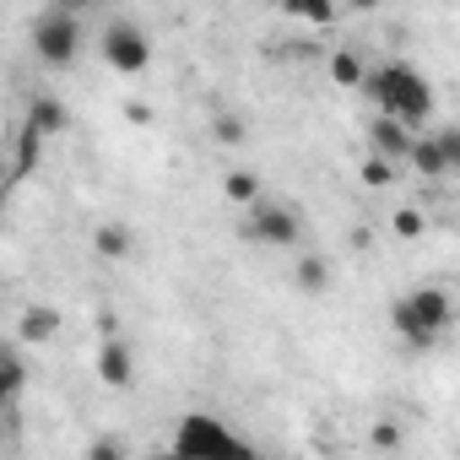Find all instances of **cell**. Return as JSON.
I'll list each match as a JSON object with an SVG mask.
<instances>
[{
    "label": "cell",
    "instance_id": "obj_26",
    "mask_svg": "<svg viewBox=\"0 0 460 460\" xmlns=\"http://www.w3.org/2000/svg\"><path fill=\"white\" fill-rule=\"evenodd\" d=\"M55 6H66V12H76V17H87L93 6H103V0H55Z\"/></svg>",
    "mask_w": 460,
    "mask_h": 460
},
{
    "label": "cell",
    "instance_id": "obj_19",
    "mask_svg": "<svg viewBox=\"0 0 460 460\" xmlns=\"http://www.w3.org/2000/svg\"><path fill=\"white\" fill-rule=\"evenodd\" d=\"M244 136H250V125H244L239 114H211V141H217V146H239Z\"/></svg>",
    "mask_w": 460,
    "mask_h": 460
},
{
    "label": "cell",
    "instance_id": "obj_3",
    "mask_svg": "<svg viewBox=\"0 0 460 460\" xmlns=\"http://www.w3.org/2000/svg\"><path fill=\"white\" fill-rule=\"evenodd\" d=\"M244 211H250V217H244L239 234H244L250 244H266V250H298V239H304V217H298L293 206L261 195V200H250Z\"/></svg>",
    "mask_w": 460,
    "mask_h": 460
},
{
    "label": "cell",
    "instance_id": "obj_28",
    "mask_svg": "<svg viewBox=\"0 0 460 460\" xmlns=\"http://www.w3.org/2000/svg\"><path fill=\"white\" fill-rule=\"evenodd\" d=\"M277 6H282V12H288V6H293V0H277Z\"/></svg>",
    "mask_w": 460,
    "mask_h": 460
},
{
    "label": "cell",
    "instance_id": "obj_1",
    "mask_svg": "<svg viewBox=\"0 0 460 460\" xmlns=\"http://www.w3.org/2000/svg\"><path fill=\"white\" fill-rule=\"evenodd\" d=\"M363 93L374 98V109L406 119L411 130H422V125L433 119V87H428V82L417 76V66H406V60H385V66H374L368 82H363Z\"/></svg>",
    "mask_w": 460,
    "mask_h": 460
},
{
    "label": "cell",
    "instance_id": "obj_18",
    "mask_svg": "<svg viewBox=\"0 0 460 460\" xmlns=\"http://www.w3.org/2000/svg\"><path fill=\"white\" fill-rule=\"evenodd\" d=\"M288 17H304V22H314V28H331V22H336V0H293Z\"/></svg>",
    "mask_w": 460,
    "mask_h": 460
},
{
    "label": "cell",
    "instance_id": "obj_8",
    "mask_svg": "<svg viewBox=\"0 0 460 460\" xmlns=\"http://www.w3.org/2000/svg\"><path fill=\"white\" fill-rule=\"evenodd\" d=\"M98 379L109 390H130L136 385V352H130V341L103 336V347H98Z\"/></svg>",
    "mask_w": 460,
    "mask_h": 460
},
{
    "label": "cell",
    "instance_id": "obj_4",
    "mask_svg": "<svg viewBox=\"0 0 460 460\" xmlns=\"http://www.w3.org/2000/svg\"><path fill=\"white\" fill-rule=\"evenodd\" d=\"M173 455H206V460H217V455H250V444L227 428L222 417L190 411V417L179 422V433H173Z\"/></svg>",
    "mask_w": 460,
    "mask_h": 460
},
{
    "label": "cell",
    "instance_id": "obj_11",
    "mask_svg": "<svg viewBox=\"0 0 460 460\" xmlns=\"http://www.w3.org/2000/svg\"><path fill=\"white\" fill-rule=\"evenodd\" d=\"M28 125H33V130H39V136L49 141V136H60V130L71 125V109H66L60 98H49V93H39V98L28 103Z\"/></svg>",
    "mask_w": 460,
    "mask_h": 460
},
{
    "label": "cell",
    "instance_id": "obj_22",
    "mask_svg": "<svg viewBox=\"0 0 460 460\" xmlns=\"http://www.w3.org/2000/svg\"><path fill=\"white\" fill-rule=\"evenodd\" d=\"M390 227H395V239H422V211H411V206H401L395 217H390Z\"/></svg>",
    "mask_w": 460,
    "mask_h": 460
},
{
    "label": "cell",
    "instance_id": "obj_15",
    "mask_svg": "<svg viewBox=\"0 0 460 460\" xmlns=\"http://www.w3.org/2000/svg\"><path fill=\"white\" fill-rule=\"evenodd\" d=\"M222 195L234 200V206H250V200H261L266 190H261V173H250V168H234L222 179Z\"/></svg>",
    "mask_w": 460,
    "mask_h": 460
},
{
    "label": "cell",
    "instance_id": "obj_10",
    "mask_svg": "<svg viewBox=\"0 0 460 460\" xmlns=\"http://www.w3.org/2000/svg\"><path fill=\"white\" fill-rule=\"evenodd\" d=\"M93 250H98L103 261H130V255H136L130 222H98V227H93Z\"/></svg>",
    "mask_w": 460,
    "mask_h": 460
},
{
    "label": "cell",
    "instance_id": "obj_5",
    "mask_svg": "<svg viewBox=\"0 0 460 460\" xmlns=\"http://www.w3.org/2000/svg\"><path fill=\"white\" fill-rule=\"evenodd\" d=\"M82 49V17L66 12V6H49L39 22H33V55L44 66H71Z\"/></svg>",
    "mask_w": 460,
    "mask_h": 460
},
{
    "label": "cell",
    "instance_id": "obj_13",
    "mask_svg": "<svg viewBox=\"0 0 460 460\" xmlns=\"http://www.w3.org/2000/svg\"><path fill=\"white\" fill-rule=\"evenodd\" d=\"M422 179H444L449 168H444V152H438V136L433 130H417V141H411V157H406Z\"/></svg>",
    "mask_w": 460,
    "mask_h": 460
},
{
    "label": "cell",
    "instance_id": "obj_17",
    "mask_svg": "<svg viewBox=\"0 0 460 460\" xmlns=\"http://www.w3.org/2000/svg\"><path fill=\"white\" fill-rule=\"evenodd\" d=\"M395 168H401V163H390V157H379V152H368L358 173H363V184H368V190H390V184H395Z\"/></svg>",
    "mask_w": 460,
    "mask_h": 460
},
{
    "label": "cell",
    "instance_id": "obj_16",
    "mask_svg": "<svg viewBox=\"0 0 460 460\" xmlns=\"http://www.w3.org/2000/svg\"><path fill=\"white\" fill-rule=\"evenodd\" d=\"M22 385H28V363H22V352H17V347H6V352H0V395L12 401Z\"/></svg>",
    "mask_w": 460,
    "mask_h": 460
},
{
    "label": "cell",
    "instance_id": "obj_12",
    "mask_svg": "<svg viewBox=\"0 0 460 460\" xmlns=\"http://www.w3.org/2000/svg\"><path fill=\"white\" fill-rule=\"evenodd\" d=\"M293 288L309 293V298L331 293V261H325V255H298V266H293Z\"/></svg>",
    "mask_w": 460,
    "mask_h": 460
},
{
    "label": "cell",
    "instance_id": "obj_21",
    "mask_svg": "<svg viewBox=\"0 0 460 460\" xmlns=\"http://www.w3.org/2000/svg\"><path fill=\"white\" fill-rule=\"evenodd\" d=\"M433 136H438V152H444V168H449V173L460 179V125H438Z\"/></svg>",
    "mask_w": 460,
    "mask_h": 460
},
{
    "label": "cell",
    "instance_id": "obj_23",
    "mask_svg": "<svg viewBox=\"0 0 460 460\" xmlns=\"http://www.w3.org/2000/svg\"><path fill=\"white\" fill-rule=\"evenodd\" d=\"M368 444H374V449H401V428H395V422H374Z\"/></svg>",
    "mask_w": 460,
    "mask_h": 460
},
{
    "label": "cell",
    "instance_id": "obj_9",
    "mask_svg": "<svg viewBox=\"0 0 460 460\" xmlns=\"http://www.w3.org/2000/svg\"><path fill=\"white\" fill-rule=\"evenodd\" d=\"M55 336H60V309H49V304H28V309L17 314V341L44 347V341H55Z\"/></svg>",
    "mask_w": 460,
    "mask_h": 460
},
{
    "label": "cell",
    "instance_id": "obj_25",
    "mask_svg": "<svg viewBox=\"0 0 460 460\" xmlns=\"http://www.w3.org/2000/svg\"><path fill=\"white\" fill-rule=\"evenodd\" d=\"M125 119H130V125H152V109H146V103H125Z\"/></svg>",
    "mask_w": 460,
    "mask_h": 460
},
{
    "label": "cell",
    "instance_id": "obj_6",
    "mask_svg": "<svg viewBox=\"0 0 460 460\" xmlns=\"http://www.w3.org/2000/svg\"><path fill=\"white\" fill-rule=\"evenodd\" d=\"M103 66L109 71H119V76H141L146 66H152V39L136 28V22H109L103 28Z\"/></svg>",
    "mask_w": 460,
    "mask_h": 460
},
{
    "label": "cell",
    "instance_id": "obj_20",
    "mask_svg": "<svg viewBox=\"0 0 460 460\" xmlns=\"http://www.w3.org/2000/svg\"><path fill=\"white\" fill-rule=\"evenodd\" d=\"M39 146H44V136H39V130L28 125V130L17 136V157H12V184H17V179H22V173L33 168V157H39Z\"/></svg>",
    "mask_w": 460,
    "mask_h": 460
},
{
    "label": "cell",
    "instance_id": "obj_2",
    "mask_svg": "<svg viewBox=\"0 0 460 460\" xmlns=\"http://www.w3.org/2000/svg\"><path fill=\"white\" fill-rule=\"evenodd\" d=\"M449 320H455V304H449V293L433 288V282H422V288H411L406 298L390 304V331H395L411 352H428V347L449 331Z\"/></svg>",
    "mask_w": 460,
    "mask_h": 460
},
{
    "label": "cell",
    "instance_id": "obj_14",
    "mask_svg": "<svg viewBox=\"0 0 460 460\" xmlns=\"http://www.w3.org/2000/svg\"><path fill=\"white\" fill-rule=\"evenodd\" d=\"M368 71H374V66H368L358 49H336V55H331V82H336V87H363Z\"/></svg>",
    "mask_w": 460,
    "mask_h": 460
},
{
    "label": "cell",
    "instance_id": "obj_7",
    "mask_svg": "<svg viewBox=\"0 0 460 460\" xmlns=\"http://www.w3.org/2000/svg\"><path fill=\"white\" fill-rule=\"evenodd\" d=\"M411 141H417V130L406 125V119H395V114H374L368 119V152H379V157H390V163H406L411 157Z\"/></svg>",
    "mask_w": 460,
    "mask_h": 460
},
{
    "label": "cell",
    "instance_id": "obj_27",
    "mask_svg": "<svg viewBox=\"0 0 460 460\" xmlns=\"http://www.w3.org/2000/svg\"><path fill=\"white\" fill-rule=\"evenodd\" d=\"M347 12H379V0H347Z\"/></svg>",
    "mask_w": 460,
    "mask_h": 460
},
{
    "label": "cell",
    "instance_id": "obj_24",
    "mask_svg": "<svg viewBox=\"0 0 460 460\" xmlns=\"http://www.w3.org/2000/svg\"><path fill=\"white\" fill-rule=\"evenodd\" d=\"M119 455H125L119 438H98V444H87V460H119Z\"/></svg>",
    "mask_w": 460,
    "mask_h": 460
}]
</instances>
